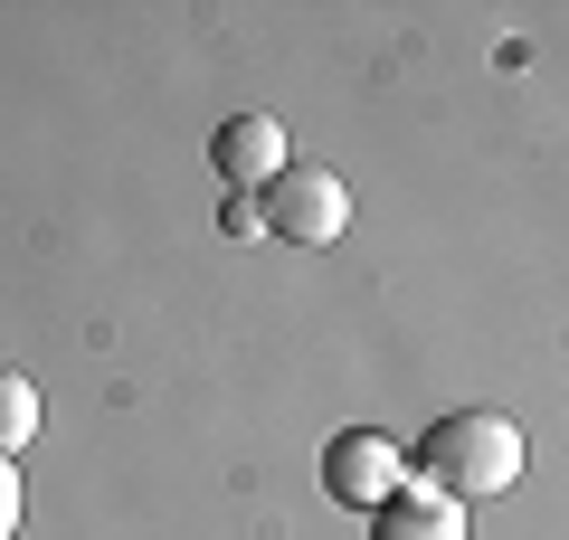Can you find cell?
Returning <instances> with one entry per match:
<instances>
[{"instance_id": "1", "label": "cell", "mask_w": 569, "mask_h": 540, "mask_svg": "<svg viewBox=\"0 0 569 540\" xmlns=\"http://www.w3.org/2000/svg\"><path fill=\"white\" fill-rule=\"evenodd\" d=\"M418 474L427 493H447L456 512L466 502H493L522 483V427L503 418V408H456V418H437L418 437Z\"/></svg>"}, {"instance_id": "2", "label": "cell", "mask_w": 569, "mask_h": 540, "mask_svg": "<svg viewBox=\"0 0 569 540\" xmlns=\"http://www.w3.org/2000/svg\"><path fill=\"white\" fill-rule=\"evenodd\" d=\"M257 228H276V238H295V247H332L351 228V190L323 171V161H284V171L257 190Z\"/></svg>"}, {"instance_id": "3", "label": "cell", "mask_w": 569, "mask_h": 540, "mask_svg": "<svg viewBox=\"0 0 569 540\" xmlns=\"http://www.w3.org/2000/svg\"><path fill=\"white\" fill-rule=\"evenodd\" d=\"M399 483H408V456H399V437H380V427H351V437L323 446V493L351 502V512H380Z\"/></svg>"}, {"instance_id": "4", "label": "cell", "mask_w": 569, "mask_h": 540, "mask_svg": "<svg viewBox=\"0 0 569 540\" xmlns=\"http://www.w3.org/2000/svg\"><path fill=\"white\" fill-rule=\"evenodd\" d=\"M209 161H219V180L247 200V190H266L295 152H284V123H276V114H228L219 133H209Z\"/></svg>"}, {"instance_id": "5", "label": "cell", "mask_w": 569, "mask_h": 540, "mask_svg": "<svg viewBox=\"0 0 569 540\" xmlns=\"http://www.w3.org/2000/svg\"><path fill=\"white\" fill-rule=\"evenodd\" d=\"M370 540H466V512L427 483H399V493L370 512Z\"/></svg>"}, {"instance_id": "6", "label": "cell", "mask_w": 569, "mask_h": 540, "mask_svg": "<svg viewBox=\"0 0 569 540\" xmlns=\"http://www.w3.org/2000/svg\"><path fill=\"white\" fill-rule=\"evenodd\" d=\"M29 437H39V389H29L20 370H0V456L20 464V456H29Z\"/></svg>"}, {"instance_id": "7", "label": "cell", "mask_w": 569, "mask_h": 540, "mask_svg": "<svg viewBox=\"0 0 569 540\" xmlns=\"http://www.w3.org/2000/svg\"><path fill=\"white\" fill-rule=\"evenodd\" d=\"M20 512H29V493H20V464L0 456V540H20Z\"/></svg>"}]
</instances>
